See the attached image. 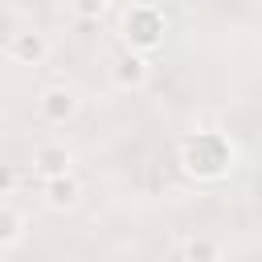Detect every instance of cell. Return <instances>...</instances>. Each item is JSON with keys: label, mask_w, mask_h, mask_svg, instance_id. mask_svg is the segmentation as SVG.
<instances>
[{"label": "cell", "mask_w": 262, "mask_h": 262, "mask_svg": "<svg viewBox=\"0 0 262 262\" xmlns=\"http://www.w3.org/2000/svg\"><path fill=\"white\" fill-rule=\"evenodd\" d=\"M233 164H237V147L217 127H196L180 139V168H184V176H192L201 184L225 180L233 172Z\"/></svg>", "instance_id": "obj_1"}, {"label": "cell", "mask_w": 262, "mask_h": 262, "mask_svg": "<svg viewBox=\"0 0 262 262\" xmlns=\"http://www.w3.org/2000/svg\"><path fill=\"white\" fill-rule=\"evenodd\" d=\"M164 33H168V12L160 4L139 0V4H123L119 8V41H123V49L151 57L164 45Z\"/></svg>", "instance_id": "obj_2"}, {"label": "cell", "mask_w": 262, "mask_h": 262, "mask_svg": "<svg viewBox=\"0 0 262 262\" xmlns=\"http://www.w3.org/2000/svg\"><path fill=\"white\" fill-rule=\"evenodd\" d=\"M82 111V94L70 86V82H49L41 94H37V119L49 123V127H66L74 123Z\"/></svg>", "instance_id": "obj_3"}, {"label": "cell", "mask_w": 262, "mask_h": 262, "mask_svg": "<svg viewBox=\"0 0 262 262\" xmlns=\"http://www.w3.org/2000/svg\"><path fill=\"white\" fill-rule=\"evenodd\" d=\"M4 53H8V61H16V66H45L49 53H53V37H49L45 29H37V25H25V29H16V33L4 41Z\"/></svg>", "instance_id": "obj_4"}, {"label": "cell", "mask_w": 262, "mask_h": 262, "mask_svg": "<svg viewBox=\"0 0 262 262\" xmlns=\"http://www.w3.org/2000/svg\"><path fill=\"white\" fill-rule=\"evenodd\" d=\"M147 82H151V57L131 53V49H119L111 57V86L115 90L139 94V90H147Z\"/></svg>", "instance_id": "obj_5"}, {"label": "cell", "mask_w": 262, "mask_h": 262, "mask_svg": "<svg viewBox=\"0 0 262 262\" xmlns=\"http://www.w3.org/2000/svg\"><path fill=\"white\" fill-rule=\"evenodd\" d=\"M41 201H45V209H53V213H70V209L82 201V180H78L74 172L53 176V180H41Z\"/></svg>", "instance_id": "obj_6"}, {"label": "cell", "mask_w": 262, "mask_h": 262, "mask_svg": "<svg viewBox=\"0 0 262 262\" xmlns=\"http://www.w3.org/2000/svg\"><path fill=\"white\" fill-rule=\"evenodd\" d=\"M33 172L41 180H53V176H66L74 172V151L66 143H37L33 147Z\"/></svg>", "instance_id": "obj_7"}, {"label": "cell", "mask_w": 262, "mask_h": 262, "mask_svg": "<svg viewBox=\"0 0 262 262\" xmlns=\"http://www.w3.org/2000/svg\"><path fill=\"white\" fill-rule=\"evenodd\" d=\"M180 262H225V246L209 233H192L180 250Z\"/></svg>", "instance_id": "obj_8"}, {"label": "cell", "mask_w": 262, "mask_h": 262, "mask_svg": "<svg viewBox=\"0 0 262 262\" xmlns=\"http://www.w3.org/2000/svg\"><path fill=\"white\" fill-rule=\"evenodd\" d=\"M25 237V213L12 209L8 201H0V250L4 246H16Z\"/></svg>", "instance_id": "obj_9"}, {"label": "cell", "mask_w": 262, "mask_h": 262, "mask_svg": "<svg viewBox=\"0 0 262 262\" xmlns=\"http://www.w3.org/2000/svg\"><path fill=\"white\" fill-rule=\"evenodd\" d=\"M70 12H74V16H82V20H102L111 8H106L102 0H82V4H70Z\"/></svg>", "instance_id": "obj_10"}, {"label": "cell", "mask_w": 262, "mask_h": 262, "mask_svg": "<svg viewBox=\"0 0 262 262\" xmlns=\"http://www.w3.org/2000/svg\"><path fill=\"white\" fill-rule=\"evenodd\" d=\"M16 184H20L16 168H12V164H0V201H4V196H12V192H16Z\"/></svg>", "instance_id": "obj_11"}]
</instances>
